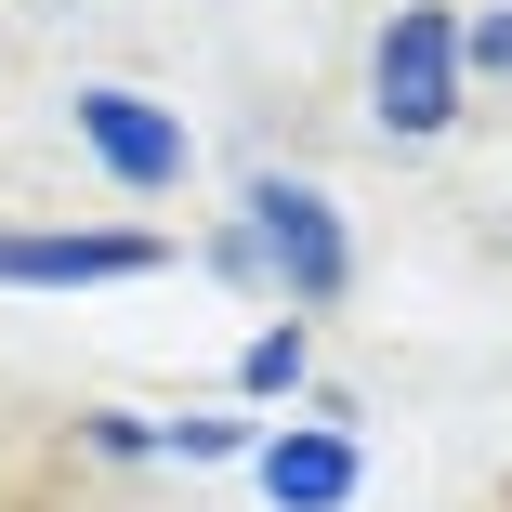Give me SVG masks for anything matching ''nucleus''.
<instances>
[{
  "label": "nucleus",
  "mask_w": 512,
  "mask_h": 512,
  "mask_svg": "<svg viewBox=\"0 0 512 512\" xmlns=\"http://www.w3.org/2000/svg\"><path fill=\"white\" fill-rule=\"evenodd\" d=\"M171 237L145 224H0V289H106V276H158Z\"/></svg>",
  "instance_id": "nucleus-4"
},
{
  "label": "nucleus",
  "mask_w": 512,
  "mask_h": 512,
  "mask_svg": "<svg viewBox=\"0 0 512 512\" xmlns=\"http://www.w3.org/2000/svg\"><path fill=\"white\" fill-rule=\"evenodd\" d=\"M302 381H316V342H302V316L250 329V355H237V394H250V407H276V394H302Z\"/></svg>",
  "instance_id": "nucleus-6"
},
{
  "label": "nucleus",
  "mask_w": 512,
  "mask_h": 512,
  "mask_svg": "<svg viewBox=\"0 0 512 512\" xmlns=\"http://www.w3.org/2000/svg\"><path fill=\"white\" fill-rule=\"evenodd\" d=\"M92 447H106V460H158V421H132V407H92V421H79Z\"/></svg>",
  "instance_id": "nucleus-9"
},
{
  "label": "nucleus",
  "mask_w": 512,
  "mask_h": 512,
  "mask_svg": "<svg viewBox=\"0 0 512 512\" xmlns=\"http://www.w3.org/2000/svg\"><path fill=\"white\" fill-rule=\"evenodd\" d=\"M158 460H250V421H158Z\"/></svg>",
  "instance_id": "nucleus-8"
},
{
  "label": "nucleus",
  "mask_w": 512,
  "mask_h": 512,
  "mask_svg": "<svg viewBox=\"0 0 512 512\" xmlns=\"http://www.w3.org/2000/svg\"><path fill=\"white\" fill-rule=\"evenodd\" d=\"M250 473H263V499H276V512H342V499L368 486V460H355V434H342V421L250 434Z\"/></svg>",
  "instance_id": "nucleus-5"
},
{
  "label": "nucleus",
  "mask_w": 512,
  "mask_h": 512,
  "mask_svg": "<svg viewBox=\"0 0 512 512\" xmlns=\"http://www.w3.org/2000/svg\"><path fill=\"white\" fill-rule=\"evenodd\" d=\"M66 132H79V158L106 171L119 197H184V171H197L184 119L158 106V92H132V79H79L66 92Z\"/></svg>",
  "instance_id": "nucleus-3"
},
{
  "label": "nucleus",
  "mask_w": 512,
  "mask_h": 512,
  "mask_svg": "<svg viewBox=\"0 0 512 512\" xmlns=\"http://www.w3.org/2000/svg\"><path fill=\"white\" fill-rule=\"evenodd\" d=\"M460 106H473L460 14L447 0H394L381 40H368V119H381V145H434V132H460Z\"/></svg>",
  "instance_id": "nucleus-2"
},
{
  "label": "nucleus",
  "mask_w": 512,
  "mask_h": 512,
  "mask_svg": "<svg viewBox=\"0 0 512 512\" xmlns=\"http://www.w3.org/2000/svg\"><path fill=\"white\" fill-rule=\"evenodd\" d=\"M460 79H473V92H486V79L512 92V0H486V14H460Z\"/></svg>",
  "instance_id": "nucleus-7"
},
{
  "label": "nucleus",
  "mask_w": 512,
  "mask_h": 512,
  "mask_svg": "<svg viewBox=\"0 0 512 512\" xmlns=\"http://www.w3.org/2000/svg\"><path fill=\"white\" fill-rule=\"evenodd\" d=\"M224 224H237L250 276L289 302V316H329V302L355 289V224H342V197H329V184H302V171H250Z\"/></svg>",
  "instance_id": "nucleus-1"
}]
</instances>
